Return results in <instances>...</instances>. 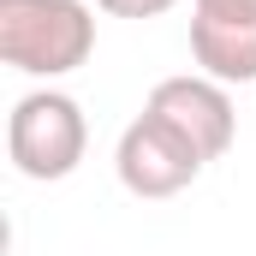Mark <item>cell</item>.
Here are the masks:
<instances>
[{
	"label": "cell",
	"instance_id": "2",
	"mask_svg": "<svg viewBox=\"0 0 256 256\" xmlns=\"http://www.w3.org/2000/svg\"><path fill=\"white\" fill-rule=\"evenodd\" d=\"M90 149V126H84V108L66 96V90H30L12 102L6 114V155L24 179L36 185H54L66 173H78Z\"/></svg>",
	"mask_w": 256,
	"mask_h": 256
},
{
	"label": "cell",
	"instance_id": "1",
	"mask_svg": "<svg viewBox=\"0 0 256 256\" xmlns=\"http://www.w3.org/2000/svg\"><path fill=\"white\" fill-rule=\"evenodd\" d=\"M96 54L90 0H0V60L24 78H66Z\"/></svg>",
	"mask_w": 256,
	"mask_h": 256
},
{
	"label": "cell",
	"instance_id": "7",
	"mask_svg": "<svg viewBox=\"0 0 256 256\" xmlns=\"http://www.w3.org/2000/svg\"><path fill=\"white\" fill-rule=\"evenodd\" d=\"M191 12H208V18H256V0H191Z\"/></svg>",
	"mask_w": 256,
	"mask_h": 256
},
{
	"label": "cell",
	"instance_id": "3",
	"mask_svg": "<svg viewBox=\"0 0 256 256\" xmlns=\"http://www.w3.org/2000/svg\"><path fill=\"white\" fill-rule=\"evenodd\" d=\"M202 149H196L185 131H173L167 120H155L149 108L120 131V149H114V173L131 196H173L185 191L196 173H202Z\"/></svg>",
	"mask_w": 256,
	"mask_h": 256
},
{
	"label": "cell",
	"instance_id": "6",
	"mask_svg": "<svg viewBox=\"0 0 256 256\" xmlns=\"http://www.w3.org/2000/svg\"><path fill=\"white\" fill-rule=\"evenodd\" d=\"M102 12H114V18H161L167 6H179V0H96Z\"/></svg>",
	"mask_w": 256,
	"mask_h": 256
},
{
	"label": "cell",
	"instance_id": "4",
	"mask_svg": "<svg viewBox=\"0 0 256 256\" xmlns=\"http://www.w3.org/2000/svg\"><path fill=\"white\" fill-rule=\"evenodd\" d=\"M143 108H149L155 120H167L173 131H185L196 149H202V161H220V155L232 149V131H238L232 96H226V84H214V78H202V72L161 78Z\"/></svg>",
	"mask_w": 256,
	"mask_h": 256
},
{
	"label": "cell",
	"instance_id": "5",
	"mask_svg": "<svg viewBox=\"0 0 256 256\" xmlns=\"http://www.w3.org/2000/svg\"><path fill=\"white\" fill-rule=\"evenodd\" d=\"M191 60L214 84H256V18L191 12Z\"/></svg>",
	"mask_w": 256,
	"mask_h": 256
}]
</instances>
